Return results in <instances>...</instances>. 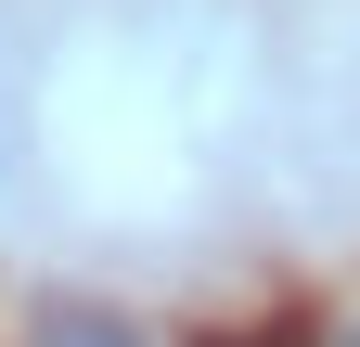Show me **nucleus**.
<instances>
[{"mask_svg": "<svg viewBox=\"0 0 360 347\" xmlns=\"http://www.w3.org/2000/svg\"><path fill=\"white\" fill-rule=\"evenodd\" d=\"M26 347H142V334H129L116 309H39V322H26Z\"/></svg>", "mask_w": 360, "mask_h": 347, "instance_id": "obj_1", "label": "nucleus"}, {"mask_svg": "<svg viewBox=\"0 0 360 347\" xmlns=\"http://www.w3.org/2000/svg\"><path fill=\"white\" fill-rule=\"evenodd\" d=\"M206 347H335L322 322H257V334H206Z\"/></svg>", "mask_w": 360, "mask_h": 347, "instance_id": "obj_2", "label": "nucleus"}, {"mask_svg": "<svg viewBox=\"0 0 360 347\" xmlns=\"http://www.w3.org/2000/svg\"><path fill=\"white\" fill-rule=\"evenodd\" d=\"M0 167H13V116H0Z\"/></svg>", "mask_w": 360, "mask_h": 347, "instance_id": "obj_3", "label": "nucleus"}, {"mask_svg": "<svg viewBox=\"0 0 360 347\" xmlns=\"http://www.w3.org/2000/svg\"><path fill=\"white\" fill-rule=\"evenodd\" d=\"M335 347H360V322H335Z\"/></svg>", "mask_w": 360, "mask_h": 347, "instance_id": "obj_4", "label": "nucleus"}]
</instances>
